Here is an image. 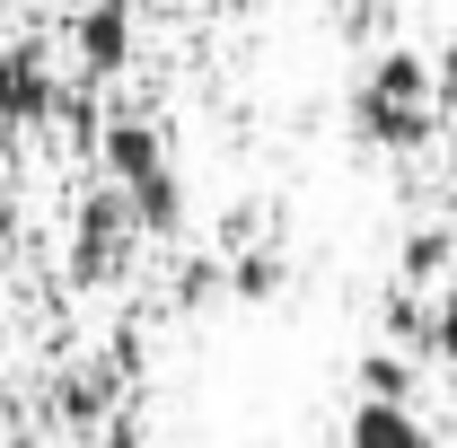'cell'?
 <instances>
[{"instance_id": "6da1fadb", "label": "cell", "mask_w": 457, "mask_h": 448, "mask_svg": "<svg viewBox=\"0 0 457 448\" xmlns=\"http://www.w3.org/2000/svg\"><path fill=\"white\" fill-rule=\"evenodd\" d=\"M440 123V71L422 54H387L361 88H352V132L370 150H422Z\"/></svg>"}, {"instance_id": "7a4b0ae2", "label": "cell", "mask_w": 457, "mask_h": 448, "mask_svg": "<svg viewBox=\"0 0 457 448\" xmlns=\"http://www.w3.org/2000/svg\"><path fill=\"white\" fill-rule=\"evenodd\" d=\"M97 159H106V176L123 185V203L141 212V228H176L185 220V185H176V168H168V141H159L141 114H114L106 132H97Z\"/></svg>"}, {"instance_id": "3957f363", "label": "cell", "mask_w": 457, "mask_h": 448, "mask_svg": "<svg viewBox=\"0 0 457 448\" xmlns=\"http://www.w3.org/2000/svg\"><path fill=\"white\" fill-rule=\"evenodd\" d=\"M132 228H141V212H132L123 194L79 203V220H71V281H79V290L114 281V273H123V255H132Z\"/></svg>"}, {"instance_id": "277c9868", "label": "cell", "mask_w": 457, "mask_h": 448, "mask_svg": "<svg viewBox=\"0 0 457 448\" xmlns=\"http://www.w3.org/2000/svg\"><path fill=\"white\" fill-rule=\"evenodd\" d=\"M54 114V79H45V62L27 54V45H9L0 54V150L27 132V123H45Z\"/></svg>"}, {"instance_id": "5b68a950", "label": "cell", "mask_w": 457, "mask_h": 448, "mask_svg": "<svg viewBox=\"0 0 457 448\" xmlns=\"http://www.w3.org/2000/svg\"><path fill=\"white\" fill-rule=\"evenodd\" d=\"M71 36H79V71H88V79H114V71L132 62V9H123V0H97V9H79Z\"/></svg>"}, {"instance_id": "8992f818", "label": "cell", "mask_w": 457, "mask_h": 448, "mask_svg": "<svg viewBox=\"0 0 457 448\" xmlns=\"http://www.w3.org/2000/svg\"><path fill=\"white\" fill-rule=\"evenodd\" d=\"M343 448H431V431L413 422L404 395H361L352 422H343Z\"/></svg>"}, {"instance_id": "52a82bcc", "label": "cell", "mask_w": 457, "mask_h": 448, "mask_svg": "<svg viewBox=\"0 0 457 448\" xmlns=\"http://www.w3.org/2000/svg\"><path fill=\"white\" fill-rule=\"evenodd\" d=\"M422 343H431V361H440V369H457V299H449V308H431Z\"/></svg>"}, {"instance_id": "ba28073f", "label": "cell", "mask_w": 457, "mask_h": 448, "mask_svg": "<svg viewBox=\"0 0 457 448\" xmlns=\"http://www.w3.org/2000/svg\"><path fill=\"white\" fill-rule=\"evenodd\" d=\"M440 264H449V237H440V228H422V237L404 246V273L422 281V273H440Z\"/></svg>"}, {"instance_id": "9c48e42d", "label": "cell", "mask_w": 457, "mask_h": 448, "mask_svg": "<svg viewBox=\"0 0 457 448\" xmlns=\"http://www.w3.org/2000/svg\"><path fill=\"white\" fill-rule=\"evenodd\" d=\"M361 395H404V361H361Z\"/></svg>"}, {"instance_id": "30bf717a", "label": "cell", "mask_w": 457, "mask_h": 448, "mask_svg": "<svg viewBox=\"0 0 457 448\" xmlns=\"http://www.w3.org/2000/svg\"><path fill=\"white\" fill-rule=\"evenodd\" d=\"M440 106H457V45L440 54Z\"/></svg>"}, {"instance_id": "8fae6325", "label": "cell", "mask_w": 457, "mask_h": 448, "mask_svg": "<svg viewBox=\"0 0 457 448\" xmlns=\"http://www.w3.org/2000/svg\"><path fill=\"white\" fill-rule=\"evenodd\" d=\"M9 228H18V220H9V203H0V246H9Z\"/></svg>"}, {"instance_id": "7c38bea8", "label": "cell", "mask_w": 457, "mask_h": 448, "mask_svg": "<svg viewBox=\"0 0 457 448\" xmlns=\"http://www.w3.org/2000/svg\"><path fill=\"white\" fill-rule=\"evenodd\" d=\"M449 395H457V369H449Z\"/></svg>"}, {"instance_id": "4fadbf2b", "label": "cell", "mask_w": 457, "mask_h": 448, "mask_svg": "<svg viewBox=\"0 0 457 448\" xmlns=\"http://www.w3.org/2000/svg\"><path fill=\"white\" fill-rule=\"evenodd\" d=\"M9 448H27V440H9Z\"/></svg>"}]
</instances>
